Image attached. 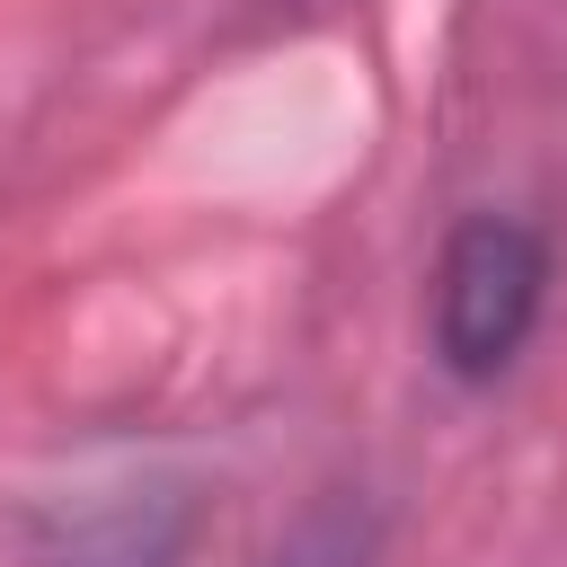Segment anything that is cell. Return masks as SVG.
Wrapping results in <instances>:
<instances>
[{
	"label": "cell",
	"instance_id": "7a4b0ae2",
	"mask_svg": "<svg viewBox=\"0 0 567 567\" xmlns=\"http://www.w3.org/2000/svg\"><path fill=\"white\" fill-rule=\"evenodd\" d=\"M204 532V487L195 478H133L97 487L80 505L35 514V567H186Z\"/></svg>",
	"mask_w": 567,
	"mask_h": 567
},
{
	"label": "cell",
	"instance_id": "6da1fadb",
	"mask_svg": "<svg viewBox=\"0 0 567 567\" xmlns=\"http://www.w3.org/2000/svg\"><path fill=\"white\" fill-rule=\"evenodd\" d=\"M549 230L532 213H496V204H470L443 248H434V284H425V354L452 390H496L540 310H549Z\"/></svg>",
	"mask_w": 567,
	"mask_h": 567
},
{
	"label": "cell",
	"instance_id": "277c9868",
	"mask_svg": "<svg viewBox=\"0 0 567 567\" xmlns=\"http://www.w3.org/2000/svg\"><path fill=\"white\" fill-rule=\"evenodd\" d=\"M292 9H328V0H292Z\"/></svg>",
	"mask_w": 567,
	"mask_h": 567
},
{
	"label": "cell",
	"instance_id": "3957f363",
	"mask_svg": "<svg viewBox=\"0 0 567 567\" xmlns=\"http://www.w3.org/2000/svg\"><path fill=\"white\" fill-rule=\"evenodd\" d=\"M275 567H372V532H354V523H319V532H301Z\"/></svg>",
	"mask_w": 567,
	"mask_h": 567
}]
</instances>
